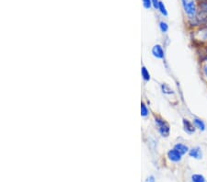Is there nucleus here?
I'll return each mask as SVG.
<instances>
[{"mask_svg":"<svg viewBox=\"0 0 207 182\" xmlns=\"http://www.w3.org/2000/svg\"><path fill=\"white\" fill-rule=\"evenodd\" d=\"M181 3L184 12L188 16L189 20H193L198 14V7L196 6L194 0H181Z\"/></svg>","mask_w":207,"mask_h":182,"instance_id":"1","label":"nucleus"},{"mask_svg":"<svg viewBox=\"0 0 207 182\" xmlns=\"http://www.w3.org/2000/svg\"><path fill=\"white\" fill-rule=\"evenodd\" d=\"M155 122L158 127V132L160 134L164 137H167L169 135V132H170V128H169V125L160 117L155 116Z\"/></svg>","mask_w":207,"mask_h":182,"instance_id":"2","label":"nucleus"},{"mask_svg":"<svg viewBox=\"0 0 207 182\" xmlns=\"http://www.w3.org/2000/svg\"><path fill=\"white\" fill-rule=\"evenodd\" d=\"M181 154H180L177 150H175L174 148L172 149V150H169L168 152H167V157H168V159L170 160V161H172V162H175V163H177V162H180V160H181Z\"/></svg>","mask_w":207,"mask_h":182,"instance_id":"3","label":"nucleus"},{"mask_svg":"<svg viewBox=\"0 0 207 182\" xmlns=\"http://www.w3.org/2000/svg\"><path fill=\"white\" fill-rule=\"evenodd\" d=\"M152 53H153V55L158 59H163L164 58V50H163L162 46L159 44H156L152 48Z\"/></svg>","mask_w":207,"mask_h":182,"instance_id":"4","label":"nucleus"},{"mask_svg":"<svg viewBox=\"0 0 207 182\" xmlns=\"http://www.w3.org/2000/svg\"><path fill=\"white\" fill-rule=\"evenodd\" d=\"M183 127H184V130L186 133H188L189 134H192L195 132V128L196 127L187 119H183Z\"/></svg>","mask_w":207,"mask_h":182,"instance_id":"5","label":"nucleus"},{"mask_svg":"<svg viewBox=\"0 0 207 182\" xmlns=\"http://www.w3.org/2000/svg\"><path fill=\"white\" fill-rule=\"evenodd\" d=\"M189 155L191 157H193L194 159H201L202 157V150L200 147H193V148L190 149Z\"/></svg>","mask_w":207,"mask_h":182,"instance_id":"6","label":"nucleus"},{"mask_svg":"<svg viewBox=\"0 0 207 182\" xmlns=\"http://www.w3.org/2000/svg\"><path fill=\"white\" fill-rule=\"evenodd\" d=\"M174 149L177 150L181 155H184V154H186V153H188V152L190 151L189 150V147H188L187 145L183 144V143H177V144H175Z\"/></svg>","mask_w":207,"mask_h":182,"instance_id":"7","label":"nucleus"},{"mask_svg":"<svg viewBox=\"0 0 207 182\" xmlns=\"http://www.w3.org/2000/svg\"><path fill=\"white\" fill-rule=\"evenodd\" d=\"M193 124L196 127L197 129H199L200 131H204L205 130V124L204 122L201 120V119H193Z\"/></svg>","mask_w":207,"mask_h":182,"instance_id":"8","label":"nucleus"},{"mask_svg":"<svg viewBox=\"0 0 207 182\" xmlns=\"http://www.w3.org/2000/svg\"><path fill=\"white\" fill-rule=\"evenodd\" d=\"M141 74H142V77L144 78L145 81H149L150 80V74H149V72L147 71V69L143 66L142 69H141Z\"/></svg>","mask_w":207,"mask_h":182,"instance_id":"9","label":"nucleus"},{"mask_svg":"<svg viewBox=\"0 0 207 182\" xmlns=\"http://www.w3.org/2000/svg\"><path fill=\"white\" fill-rule=\"evenodd\" d=\"M192 181L193 182H205V178L202 175L194 174L192 176Z\"/></svg>","mask_w":207,"mask_h":182,"instance_id":"10","label":"nucleus"},{"mask_svg":"<svg viewBox=\"0 0 207 182\" xmlns=\"http://www.w3.org/2000/svg\"><path fill=\"white\" fill-rule=\"evenodd\" d=\"M161 88H162V91H163V93L164 94H167V95H170V94H173L174 93V91L169 87L166 84H163L161 86Z\"/></svg>","mask_w":207,"mask_h":182,"instance_id":"11","label":"nucleus"},{"mask_svg":"<svg viewBox=\"0 0 207 182\" xmlns=\"http://www.w3.org/2000/svg\"><path fill=\"white\" fill-rule=\"evenodd\" d=\"M158 10H159V12L163 15V16H165V17H167V8H166V7H165V5H164V3L163 2H159V5H158Z\"/></svg>","mask_w":207,"mask_h":182,"instance_id":"12","label":"nucleus"},{"mask_svg":"<svg viewBox=\"0 0 207 182\" xmlns=\"http://www.w3.org/2000/svg\"><path fill=\"white\" fill-rule=\"evenodd\" d=\"M159 29H160V30L163 33H166L168 30V25H167V23L166 21H163V20L160 21L159 22Z\"/></svg>","mask_w":207,"mask_h":182,"instance_id":"13","label":"nucleus"},{"mask_svg":"<svg viewBox=\"0 0 207 182\" xmlns=\"http://www.w3.org/2000/svg\"><path fill=\"white\" fill-rule=\"evenodd\" d=\"M141 115L143 117H146L148 115V110L145 103H141Z\"/></svg>","mask_w":207,"mask_h":182,"instance_id":"14","label":"nucleus"},{"mask_svg":"<svg viewBox=\"0 0 207 182\" xmlns=\"http://www.w3.org/2000/svg\"><path fill=\"white\" fill-rule=\"evenodd\" d=\"M142 1H143V5H144L145 8L149 9L150 8L152 7V1H151V0H142Z\"/></svg>","mask_w":207,"mask_h":182,"instance_id":"15","label":"nucleus"},{"mask_svg":"<svg viewBox=\"0 0 207 182\" xmlns=\"http://www.w3.org/2000/svg\"><path fill=\"white\" fill-rule=\"evenodd\" d=\"M202 76L207 79V63H204L202 66Z\"/></svg>","mask_w":207,"mask_h":182,"instance_id":"16","label":"nucleus"},{"mask_svg":"<svg viewBox=\"0 0 207 182\" xmlns=\"http://www.w3.org/2000/svg\"><path fill=\"white\" fill-rule=\"evenodd\" d=\"M152 1V6L156 8V9H158V5H159V0H151Z\"/></svg>","mask_w":207,"mask_h":182,"instance_id":"17","label":"nucleus"},{"mask_svg":"<svg viewBox=\"0 0 207 182\" xmlns=\"http://www.w3.org/2000/svg\"><path fill=\"white\" fill-rule=\"evenodd\" d=\"M145 182H155V177L153 176H150L146 178Z\"/></svg>","mask_w":207,"mask_h":182,"instance_id":"18","label":"nucleus"},{"mask_svg":"<svg viewBox=\"0 0 207 182\" xmlns=\"http://www.w3.org/2000/svg\"><path fill=\"white\" fill-rule=\"evenodd\" d=\"M206 52H207V47H206Z\"/></svg>","mask_w":207,"mask_h":182,"instance_id":"19","label":"nucleus"}]
</instances>
